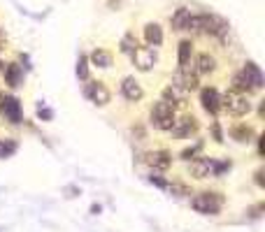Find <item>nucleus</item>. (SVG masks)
<instances>
[{"instance_id": "f257e3e1", "label": "nucleus", "mask_w": 265, "mask_h": 232, "mask_svg": "<svg viewBox=\"0 0 265 232\" xmlns=\"http://www.w3.org/2000/svg\"><path fill=\"white\" fill-rule=\"evenodd\" d=\"M224 195L217 191H203V193H196L191 198V207L196 209L198 214L203 216H217L221 209H224Z\"/></svg>"}, {"instance_id": "f03ea898", "label": "nucleus", "mask_w": 265, "mask_h": 232, "mask_svg": "<svg viewBox=\"0 0 265 232\" xmlns=\"http://www.w3.org/2000/svg\"><path fill=\"white\" fill-rule=\"evenodd\" d=\"M175 109H172L168 102H163V100H158V102H154L149 109V123L156 130H172V126H175Z\"/></svg>"}, {"instance_id": "7ed1b4c3", "label": "nucleus", "mask_w": 265, "mask_h": 232, "mask_svg": "<svg viewBox=\"0 0 265 232\" xmlns=\"http://www.w3.org/2000/svg\"><path fill=\"white\" fill-rule=\"evenodd\" d=\"M221 107L233 116H245V114L252 112V100L245 93H238L231 88L226 95H221Z\"/></svg>"}, {"instance_id": "20e7f679", "label": "nucleus", "mask_w": 265, "mask_h": 232, "mask_svg": "<svg viewBox=\"0 0 265 232\" xmlns=\"http://www.w3.org/2000/svg\"><path fill=\"white\" fill-rule=\"evenodd\" d=\"M228 21L224 16H219V14H207L203 12L200 14V33L205 35H212V37H217V40H226V35H228Z\"/></svg>"}, {"instance_id": "39448f33", "label": "nucleus", "mask_w": 265, "mask_h": 232, "mask_svg": "<svg viewBox=\"0 0 265 232\" xmlns=\"http://www.w3.org/2000/svg\"><path fill=\"white\" fill-rule=\"evenodd\" d=\"M186 98H189V91L182 86V81H179V77H172L170 86H165L163 91V102H168V105L172 107V109H177L179 105H184L186 102Z\"/></svg>"}, {"instance_id": "423d86ee", "label": "nucleus", "mask_w": 265, "mask_h": 232, "mask_svg": "<svg viewBox=\"0 0 265 232\" xmlns=\"http://www.w3.org/2000/svg\"><path fill=\"white\" fill-rule=\"evenodd\" d=\"M200 130V123H198L196 116H191V114H184L182 119H175V126H172V137L177 139H186L191 135H196Z\"/></svg>"}, {"instance_id": "0eeeda50", "label": "nucleus", "mask_w": 265, "mask_h": 232, "mask_svg": "<svg viewBox=\"0 0 265 232\" xmlns=\"http://www.w3.org/2000/svg\"><path fill=\"white\" fill-rule=\"evenodd\" d=\"M130 56H133V65H135L140 72H149V70H154V65H156V51H154L151 46H137Z\"/></svg>"}, {"instance_id": "6e6552de", "label": "nucleus", "mask_w": 265, "mask_h": 232, "mask_svg": "<svg viewBox=\"0 0 265 232\" xmlns=\"http://www.w3.org/2000/svg\"><path fill=\"white\" fill-rule=\"evenodd\" d=\"M84 95H86L93 105L98 107H105L112 100V95H109V88L102 84V81H88L86 88H84Z\"/></svg>"}, {"instance_id": "1a4fd4ad", "label": "nucleus", "mask_w": 265, "mask_h": 232, "mask_svg": "<svg viewBox=\"0 0 265 232\" xmlns=\"http://www.w3.org/2000/svg\"><path fill=\"white\" fill-rule=\"evenodd\" d=\"M212 165H214V158L196 156L193 160H189V174L193 179H207V177H212Z\"/></svg>"}, {"instance_id": "9d476101", "label": "nucleus", "mask_w": 265, "mask_h": 232, "mask_svg": "<svg viewBox=\"0 0 265 232\" xmlns=\"http://www.w3.org/2000/svg\"><path fill=\"white\" fill-rule=\"evenodd\" d=\"M177 77H179V81H182V86L186 88V91H196L198 84H200V74H198L196 70V63L193 60H189L186 65L179 67V72H177Z\"/></svg>"}, {"instance_id": "9b49d317", "label": "nucleus", "mask_w": 265, "mask_h": 232, "mask_svg": "<svg viewBox=\"0 0 265 232\" xmlns=\"http://www.w3.org/2000/svg\"><path fill=\"white\" fill-rule=\"evenodd\" d=\"M200 102H203L205 112L212 114V116H217L219 109H221V95H219V91L214 86H205L200 91Z\"/></svg>"}, {"instance_id": "f8f14e48", "label": "nucleus", "mask_w": 265, "mask_h": 232, "mask_svg": "<svg viewBox=\"0 0 265 232\" xmlns=\"http://www.w3.org/2000/svg\"><path fill=\"white\" fill-rule=\"evenodd\" d=\"M0 109H2V114H5V119L9 121V123H21V102L14 95H2V100H0Z\"/></svg>"}, {"instance_id": "ddd939ff", "label": "nucleus", "mask_w": 265, "mask_h": 232, "mask_svg": "<svg viewBox=\"0 0 265 232\" xmlns=\"http://www.w3.org/2000/svg\"><path fill=\"white\" fill-rule=\"evenodd\" d=\"M144 163L151 167V170H161L165 172L168 167L172 165V153L165 151V149H158V151H149L144 156Z\"/></svg>"}, {"instance_id": "4468645a", "label": "nucleus", "mask_w": 265, "mask_h": 232, "mask_svg": "<svg viewBox=\"0 0 265 232\" xmlns=\"http://www.w3.org/2000/svg\"><path fill=\"white\" fill-rule=\"evenodd\" d=\"M121 95L128 102H140V100L144 98V88L140 86V81L135 79V77H126V79L121 81Z\"/></svg>"}, {"instance_id": "2eb2a0df", "label": "nucleus", "mask_w": 265, "mask_h": 232, "mask_svg": "<svg viewBox=\"0 0 265 232\" xmlns=\"http://www.w3.org/2000/svg\"><path fill=\"white\" fill-rule=\"evenodd\" d=\"M240 72L245 74L247 84H249V86H252L254 91H261V88H263V72H261V67L256 65L254 60H247L245 67H242Z\"/></svg>"}, {"instance_id": "dca6fc26", "label": "nucleus", "mask_w": 265, "mask_h": 232, "mask_svg": "<svg viewBox=\"0 0 265 232\" xmlns=\"http://www.w3.org/2000/svg\"><path fill=\"white\" fill-rule=\"evenodd\" d=\"M2 70H5V84H7V86L16 88V86L23 84V70H21L16 63H7Z\"/></svg>"}, {"instance_id": "f3484780", "label": "nucleus", "mask_w": 265, "mask_h": 232, "mask_svg": "<svg viewBox=\"0 0 265 232\" xmlns=\"http://www.w3.org/2000/svg\"><path fill=\"white\" fill-rule=\"evenodd\" d=\"M144 40H147L149 46H161L163 44V28L158 26L156 21L147 23V26H144Z\"/></svg>"}, {"instance_id": "a211bd4d", "label": "nucleus", "mask_w": 265, "mask_h": 232, "mask_svg": "<svg viewBox=\"0 0 265 232\" xmlns=\"http://www.w3.org/2000/svg\"><path fill=\"white\" fill-rule=\"evenodd\" d=\"M88 60L93 63L95 67H102V70H107V67H112V63H114V56L107 51V49H93V53L88 56Z\"/></svg>"}, {"instance_id": "6ab92c4d", "label": "nucleus", "mask_w": 265, "mask_h": 232, "mask_svg": "<svg viewBox=\"0 0 265 232\" xmlns=\"http://www.w3.org/2000/svg\"><path fill=\"white\" fill-rule=\"evenodd\" d=\"M193 63H196L198 74H212L214 70H217V58L210 56V53H198Z\"/></svg>"}, {"instance_id": "aec40b11", "label": "nucleus", "mask_w": 265, "mask_h": 232, "mask_svg": "<svg viewBox=\"0 0 265 232\" xmlns=\"http://www.w3.org/2000/svg\"><path fill=\"white\" fill-rule=\"evenodd\" d=\"M231 137L235 139V142H240V144H249V142H254L256 133H254L252 126H247V123H240V126L231 128Z\"/></svg>"}, {"instance_id": "412c9836", "label": "nucleus", "mask_w": 265, "mask_h": 232, "mask_svg": "<svg viewBox=\"0 0 265 232\" xmlns=\"http://www.w3.org/2000/svg\"><path fill=\"white\" fill-rule=\"evenodd\" d=\"M191 9L189 7H179L175 14H172V19H170V23H172V30H186V26H189V19H191Z\"/></svg>"}, {"instance_id": "4be33fe9", "label": "nucleus", "mask_w": 265, "mask_h": 232, "mask_svg": "<svg viewBox=\"0 0 265 232\" xmlns=\"http://www.w3.org/2000/svg\"><path fill=\"white\" fill-rule=\"evenodd\" d=\"M191 56H193V44H191V40H182V42H179V51H177L179 67L186 65V63L191 60Z\"/></svg>"}, {"instance_id": "5701e85b", "label": "nucleus", "mask_w": 265, "mask_h": 232, "mask_svg": "<svg viewBox=\"0 0 265 232\" xmlns=\"http://www.w3.org/2000/svg\"><path fill=\"white\" fill-rule=\"evenodd\" d=\"M119 46H121V51H123V53H128V56H130V53L135 51L140 44H137V37H135V35H133V33H126V35L121 37V42H119Z\"/></svg>"}, {"instance_id": "b1692460", "label": "nucleus", "mask_w": 265, "mask_h": 232, "mask_svg": "<svg viewBox=\"0 0 265 232\" xmlns=\"http://www.w3.org/2000/svg\"><path fill=\"white\" fill-rule=\"evenodd\" d=\"M233 91H238V93H245V95H249V93H254V88L247 84L245 79V74L238 72L235 77H233Z\"/></svg>"}, {"instance_id": "393cba45", "label": "nucleus", "mask_w": 265, "mask_h": 232, "mask_svg": "<svg viewBox=\"0 0 265 232\" xmlns=\"http://www.w3.org/2000/svg\"><path fill=\"white\" fill-rule=\"evenodd\" d=\"M77 77L88 81V56L86 53H79V60H77Z\"/></svg>"}, {"instance_id": "a878e982", "label": "nucleus", "mask_w": 265, "mask_h": 232, "mask_svg": "<svg viewBox=\"0 0 265 232\" xmlns=\"http://www.w3.org/2000/svg\"><path fill=\"white\" fill-rule=\"evenodd\" d=\"M233 167L231 160H214V165H212V177H221L224 172H228Z\"/></svg>"}, {"instance_id": "bb28decb", "label": "nucleus", "mask_w": 265, "mask_h": 232, "mask_svg": "<svg viewBox=\"0 0 265 232\" xmlns=\"http://www.w3.org/2000/svg\"><path fill=\"white\" fill-rule=\"evenodd\" d=\"M200 149H203V142H196L193 146L184 149V151H182V160H186V163H189V160H193L198 153H200Z\"/></svg>"}, {"instance_id": "cd10ccee", "label": "nucleus", "mask_w": 265, "mask_h": 232, "mask_svg": "<svg viewBox=\"0 0 265 232\" xmlns=\"http://www.w3.org/2000/svg\"><path fill=\"white\" fill-rule=\"evenodd\" d=\"M168 191L172 193V195H177V198H184V195H191V188L184 184H168Z\"/></svg>"}, {"instance_id": "c85d7f7f", "label": "nucleus", "mask_w": 265, "mask_h": 232, "mask_svg": "<svg viewBox=\"0 0 265 232\" xmlns=\"http://www.w3.org/2000/svg\"><path fill=\"white\" fill-rule=\"evenodd\" d=\"M14 149H16V144H14V142H7V144H2V146H0V158H7V156H9Z\"/></svg>"}, {"instance_id": "c756f323", "label": "nucleus", "mask_w": 265, "mask_h": 232, "mask_svg": "<svg viewBox=\"0 0 265 232\" xmlns=\"http://www.w3.org/2000/svg\"><path fill=\"white\" fill-rule=\"evenodd\" d=\"M149 181H151V184H156L158 188H165V191H168V181H165L163 177H161V174H151Z\"/></svg>"}, {"instance_id": "7c9ffc66", "label": "nucleus", "mask_w": 265, "mask_h": 232, "mask_svg": "<svg viewBox=\"0 0 265 232\" xmlns=\"http://www.w3.org/2000/svg\"><path fill=\"white\" fill-rule=\"evenodd\" d=\"M212 133H214V139H217V142H224V135H221L219 123H212Z\"/></svg>"}, {"instance_id": "2f4dec72", "label": "nucleus", "mask_w": 265, "mask_h": 232, "mask_svg": "<svg viewBox=\"0 0 265 232\" xmlns=\"http://www.w3.org/2000/svg\"><path fill=\"white\" fill-rule=\"evenodd\" d=\"M263 170H259V172H256V184H259L261 186V188H263V186H265V179H263Z\"/></svg>"}, {"instance_id": "473e14b6", "label": "nucleus", "mask_w": 265, "mask_h": 232, "mask_svg": "<svg viewBox=\"0 0 265 232\" xmlns=\"http://www.w3.org/2000/svg\"><path fill=\"white\" fill-rule=\"evenodd\" d=\"M37 114H40V119H51V112H49V109H37Z\"/></svg>"}, {"instance_id": "72a5a7b5", "label": "nucleus", "mask_w": 265, "mask_h": 232, "mask_svg": "<svg viewBox=\"0 0 265 232\" xmlns=\"http://www.w3.org/2000/svg\"><path fill=\"white\" fill-rule=\"evenodd\" d=\"M7 46V37H5V30L0 28V49H5Z\"/></svg>"}, {"instance_id": "f704fd0d", "label": "nucleus", "mask_w": 265, "mask_h": 232, "mask_svg": "<svg viewBox=\"0 0 265 232\" xmlns=\"http://www.w3.org/2000/svg\"><path fill=\"white\" fill-rule=\"evenodd\" d=\"M256 139H259V153L263 156V153H265V144H263V139H265V137H256Z\"/></svg>"}, {"instance_id": "c9c22d12", "label": "nucleus", "mask_w": 265, "mask_h": 232, "mask_svg": "<svg viewBox=\"0 0 265 232\" xmlns=\"http://www.w3.org/2000/svg\"><path fill=\"white\" fill-rule=\"evenodd\" d=\"M2 67H5V63H2V60H0V70H2Z\"/></svg>"}]
</instances>
